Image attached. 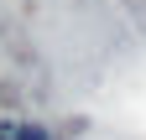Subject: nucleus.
I'll use <instances>...</instances> for the list:
<instances>
[{"instance_id":"obj_1","label":"nucleus","mask_w":146,"mask_h":140,"mask_svg":"<svg viewBox=\"0 0 146 140\" xmlns=\"http://www.w3.org/2000/svg\"><path fill=\"white\" fill-rule=\"evenodd\" d=\"M16 140H47V135L36 130V125H26V130H16Z\"/></svg>"}]
</instances>
